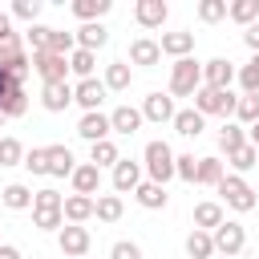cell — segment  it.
I'll return each instance as SVG.
<instances>
[{"mask_svg":"<svg viewBox=\"0 0 259 259\" xmlns=\"http://www.w3.org/2000/svg\"><path fill=\"white\" fill-rule=\"evenodd\" d=\"M130 61H134V65H146V69H154V65L162 61V45H158V40H150V36H138V40L130 45Z\"/></svg>","mask_w":259,"mask_h":259,"instance_id":"15","label":"cell"},{"mask_svg":"<svg viewBox=\"0 0 259 259\" xmlns=\"http://www.w3.org/2000/svg\"><path fill=\"white\" fill-rule=\"evenodd\" d=\"M32 210H65V198H61L53 186H45V190L32 194Z\"/></svg>","mask_w":259,"mask_h":259,"instance_id":"40","label":"cell"},{"mask_svg":"<svg viewBox=\"0 0 259 259\" xmlns=\"http://www.w3.org/2000/svg\"><path fill=\"white\" fill-rule=\"evenodd\" d=\"M227 16H231L235 24H247V28H251V24H255V16H259V8H255V0H235Z\"/></svg>","mask_w":259,"mask_h":259,"instance_id":"37","label":"cell"},{"mask_svg":"<svg viewBox=\"0 0 259 259\" xmlns=\"http://www.w3.org/2000/svg\"><path fill=\"white\" fill-rule=\"evenodd\" d=\"M174 113L178 109H174V97L170 93H146V101H142V117L146 121H158L162 125V121H174Z\"/></svg>","mask_w":259,"mask_h":259,"instance_id":"10","label":"cell"},{"mask_svg":"<svg viewBox=\"0 0 259 259\" xmlns=\"http://www.w3.org/2000/svg\"><path fill=\"white\" fill-rule=\"evenodd\" d=\"M57 243H61V251H65L69 259H85V255H89V231L77 227V223H65V227L57 231Z\"/></svg>","mask_w":259,"mask_h":259,"instance_id":"7","label":"cell"},{"mask_svg":"<svg viewBox=\"0 0 259 259\" xmlns=\"http://www.w3.org/2000/svg\"><path fill=\"white\" fill-rule=\"evenodd\" d=\"M49 150V174L53 178H73V170H77V158H73V150L69 146H45Z\"/></svg>","mask_w":259,"mask_h":259,"instance_id":"16","label":"cell"},{"mask_svg":"<svg viewBox=\"0 0 259 259\" xmlns=\"http://www.w3.org/2000/svg\"><path fill=\"white\" fill-rule=\"evenodd\" d=\"M0 109H4V117H20V113L28 109V93H24V89H16V93H12Z\"/></svg>","mask_w":259,"mask_h":259,"instance_id":"46","label":"cell"},{"mask_svg":"<svg viewBox=\"0 0 259 259\" xmlns=\"http://www.w3.org/2000/svg\"><path fill=\"white\" fill-rule=\"evenodd\" d=\"M142 121H146V117H142V109H134V105H117V109L109 113V125H113V134H134Z\"/></svg>","mask_w":259,"mask_h":259,"instance_id":"22","label":"cell"},{"mask_svg":"<svg viewBox=\"0 0 259 259\" xmlns=\"http://www.w3.org/2000/svg\"><path fill=\"white\" fill-rule=\"evenodd\" d=\"M28 45H32V57L36 53H49V36H53V28H45V24H28Z\"/></svg>","mask_w":259,"mask_h":259,"instance_id":"43","label":"cell"},{"mask_svg":"<svg viewBox=\"0 0 259 259\" xmlns=\"http://www.w3.org/2000/svg\"><path fill=\"white\" fill-rule=\"evenodd\" d=\"M69 101H73V85H69V81H61V85H45V89H40V105H45L49 113H61Z\"/></svg>","mask_w":259,"mask_h":259,"instance_id":"20","label":"cell"},{"mask_svg":"<svg viewBox=\"0 0 259 259\" xmlns=\"http://www.w3.org/2000/svg\"><path fill=\"white\" fill-rule=\"evenodd\" d=\"M255 8H259V0H255Z\"/></svg>","mask_w":259,"mask_h":259,"instance_id":"54","label":"cell"},{"mask_svg":"<svg viewBox=\"0 0 259 259\" xmlns=\"http://www.w3.org/2000/svg\"><path fill=\"white\" fill-rule=\"evenodd\" d=\"M109 259H142V247L130 243V239H117V243L109 247Z\"/></svg>","mask_w":259,"mask_h":259,"instance_id":"47","label":"cell"},{"mask_svg":"<svg viewBox=\"0 0 259 259\" xmlns=\"http://www.w3.org/2000/svg\"><path fill=\"white\" fill-rule=\"evenodd\" d=\"M24 170H28V174H49V150H45V146H32V150L24 154Z\"/></svg>","mask_w":259,"mask_h":259,"instance_id":"42","label":"cell"},{"mask_svg":"<svg viewBox=\"0 0 259 259\" xmlns=\"http://www.w3.org/2000/svg\"><path fill=\"white\" fill-rule=\"evenodd\" d=\"M162 53L166 57H174V61H182V57H190V49H194V32H162Z\"/></svg>","mask_w":259,"mask_h":259,"instance_id":"19","label":"cell"},{"mask_svg":"<svg viewBox=\"0 0 259 259\" xmlns=\"http://www.w3.org/2000/svg\"><path fill=\"white\" fill-rule=\"evenodd\" d=\"M243 146H247V130H243V125H235V121H227V125L219 130V150L231 158V154H235V150H243Z\"/></svg>","mask_w":259,"mask_h":259,"instance_id":"26","label":"cell"},{"mask_svg":"<svg viewBox=\"0 0 259 259\" xmlns=\"http://www.w3.org/2000/svg\"><path fill=\"white\" fill-rule=\"evenodd\" d=\"M202 89V65L194 57H182L170 65V97H194Z\"/></svg>","mask_w":259,"mask_h":259,"instance_id":"1","label":"cell"},{"mask_svg":"<svg viewBox=\"0 0 259 259\" xmlns=\"http://www.w3.org/2000/svg\"><path fill=\"white\" fill-rule=\"evenodd\" d=\"M247 142H251V146H255V150H259V121H255V125H251V130H247Z\"/></svg>","mask_w":259,"mask_h":259,"instance_id":"52","label":"cell"},{"mask_svg":"<svg viewBox=\"0 0 259 259\" xmlns=\"http://www.w3.org/2000/svg\"><path fill=\"white\" fill-rule=\"evenodd\" d=\"M32 69L40 73L45 85H61L69 77V57H57V53H36L32 57Z\"/></svg>","mask_w":259,"mask_h":259,"instance_id":"6","label":"cell"},{"mask_svg":"<svg viewBox=\"0 0 259 259\" xmlns=\"http://www.w3.org/2000/svg\"><path fill=\"white\" fill-rule=\"evenodd\" d=\"M186 255H190V259H214V239H210V231H190V235H186Z\"/></svg>","mask_w":259,"mask_h":259,"instance_id":"27","label":"cell"},{"mask_svg":"<svg viewBox=\"0 0 259 259\" xmlns=\"http://www.w3.org/2000/svg\"><path fill=\"white\" fill-rule=\"evenodd\" d=\"M174 174L182 182H198V158L194 154H174Z\"/></svg>","mask_w":259,"mask_h":259,"instance_id":"39","label":"cell"},{"mask_svg":"<svg viewBox=\"0 0 259 259\" xmlns=\"http://www.w3.org/2000/svg\"><path fill=\"white\" fill-rule=\"evenodd\" d=\"M134 198H138V202H142L146 210H162L170 194H166V186H158V182H150V178H146V182H142V186L134 190Z\"/></svg>","mask_w":259,"mask_h":259,"instance_id":"25","label":"cell"},{"mask_svg":"<svg viewBox=\"0 0 259 259\" xmlns=\"http://www.w3.org/2000/svg\"><path fill=\"white\" fill-rule=\"evenodd\" d=\"M227 214H223V202H198L194 206V231H214L223 227Z\"/></svg>","mask_w":259,"mask_h":259,"instance_id":"21","label":"cell"},{"mask_svg":"<svg viewBox=\"0 0 259 259\" xmlns=\"http://www.w3.org/2000/svg\"><path fill=\"white\" fill-rule=\"evenodd\" d=\"M130 81H134V73H130V65L125 61H113V65H105V89H130Z\"/></svg>","mask_w":259,"mask_h":259,"instance_id":"31","label":"cell"},{"mask_svg":"<svg viewBox=\"0 0 259 259\" xmlns=\"http://www.w3.org/2000/svg\"><path fill=\"white\" fill-rule=\"evenodd\" d=\"M97 214V198H89V194H69L65 198V223H85V219H93Z\"/></svg>","mask_w":259,"mask_h":259,"instance_id":"14","label":"cell"},{"mask_svg":"<svg viewBox=\"0 0 259 259\" xmlns=\"http://www.w3.org/2000/svg\"><path fill=\"white\" fill-rule=\"evenodd\" d=\"M194 109H198L202 117H206V113H223V117H231V113L239 109V97H235L231 89H206V85H202V89L194 93Z\"/></svg>","mask_w":259,"mask_h":259,"instance_id":"4","label":"cell"},{"mask_svg":"<svg viewBox=\"0 0 259 259\" xmlns=\"http://www.w3.org/2000/svg\"><path fill=\"white\" fill-rule=\"evenodd\" d=\"M89 162L101 170V166H117V162H121V154H117V146L105 138V142H93V146H89Z\"/></svg>","mask_w":259,"mask_h":259,"instance_id":"29","label":"cell"},{"mask_svg":"<svg viewBox=\"0 0 259 259\" xmlns=\"http://www.w3.org/2000/svg\"><path fill=\"white\" fill-rule=\"evenodd\" d=\"M77 134L93 146V142H105L109 134H113V125H109V113H81V121H77Z\"/></svg>","mask_w":259,"mask_h":259,"instance_id":"11","label":"cell"},{"mask_svg":"<svg viewBox=\"0 0 259 259\" xmlns=\"http://www.w3.org/2000/svg\"><path fill=\"white\" fill-rule=\"evenodd\" d=\"M40 8H45L40 0H16V4H12V16H16V20H28V24H36Z\"/></svg>","mask_w":259,"mask_h":259,"instance_id":"45","label":"cell"},{"mask_svg":"<svg viewBox=\"0 0 259 259\" xmlns=\"http://www.w3.org/2000/svg\"><path fill=\"white\" fill-rule=\"evenodd\" d=\"M93 65H97V53H89V49H73V53H69V69H73L81 81L93 77Z\"/></svg>","mask_w":259,"mask_h":259,"instance_id":"30","label":"cell"},{"mask_svg":"<svg viewBox=\"0 0 259 259\" xmlns=\"http://www.w3.org/2000/svg\"><path fill=\"white\" fill-rule=\"evenodd\" d=\"M223 174H227V170H223L219 158H198V182H202V186H219Z\"/></svg>","mask_w":259,"mask_h":259,"instance_id":"33","label":"cell"},{"mask_svg":"<svg viewBox=\"0 0 259 259\" xmlns=\"http://www.w3.org/2000/svg\"><path fill=\"white\" fill-rule=\"evenodd\" d=\"M146 174H150V182H158V186H166V182L174 178V150H170L166 142H150V146H146Z\"/></svg>","mask_w":259,"mask_h":259,"instance_id":"3","label":"cell"},{"mask_svg":"<svg viewBox=\"0 0 259 259\" xmlns=\"http://www.w3.org/2000/svg\"><path fill=\"white\" fill-rule=\"evenodd\" d=\"M12 36V12H0V40Z\"/></svg>","mask_w":259,"mask_h":259,"instance_id":"50","label":"cell"},{"mask_svg":"<svg viewBox=\"0 0 259 259\" xmlns=\"http://www.w3.org/2000/svg\"><path fill=\"white\" fill-rule=\"evenodd\" d=\"M243 40H247V49H251V53H259V20H255V24L243 32Z\"/></svg>","mask_w":259,"mask_h":259,"instance_id":"49","label":"cell"},{"mask_svg":"<svg viewBox=\"0 0 259 259\" xmlns=\"http://www.w3.org/2000/svg\"><path fill=\"white\" fill-rule=\"evenodd\" d=\"M113 4L109 0H73V16H81L85 24H93V20H101L105 12H109Z\"/></svg>","mask_w":259,"mask_h":259,"instance_id":"28","label":"cell"},{"mask_svg":"<svg viewBox=\"0 0 259 259\" xmlns=\"http://www.w3.org/2000/svg\"><path fill=\"white\" fill-rule=\"evenodd\" d=\"M210 239H214V255H223V259H235V255L247 247V231H243V223H235V219H227L223 227H214Z\"/></svg>","mask_w":259,"mask_h":259,"instance_id":"5","label":"cell"},{"mask_svg":"<svg viewBox=\"0 0 259 259\" xmlns=\"http://www.w3.org/2000/svg\"><path fill=\"white\" fill-rule=\"evenodd\" d=\"M121 194H97V219L101 223H117L121 219Z\"/></svg>","mask_w":259,"mask_h":259,"instance_id":"32","label":"cell"},{"mask_svg":"<svg viewBox=\"0 0 259 259\" xmlns=\"http://www.w3.org/2000/svg\"><path fill=\"white\" fill-rule=\"evenodd\" d=\"M174 130H178L182 138H198V134L206 130V117H202L194 105H190V109H178V113H174Z\"/></svg>","mask_w":259,"mask_h":259,"instance_id":"23","label":"cell"},{"mask_svg":"<svg viewBox=\"0 0 259 259\" xmlns=\"http://www.w3.org/2000/svg\"><path fill=\"white\" fill-rule=\"evenodd\" d=\"M235 77H239V73H235V65H231L227 57H214V61L202 65V85H206V89H231Z\"/></svg>","mask_w":259,"mask_h":259,"instance_id":"9","label":"cell"},{"mask_svg":"<svg viewBox=\"0 0 259 259\" xmlns=\"http://www.w3.org/2000/svg\"><path fill=\"white\" fill-rule=\"evenodd\" d=\"M239 85H243V93H259V53L239 69Z\"/></svg>","mask_w":259,"mask_h":259,"instance_id":"41","label":"cell"},{"mask_svg":"<svg viewBox=\"0 0 259 259\" xmlns=\"http://www.w3.org/2000/svg\"><path fill=\"white\" fill-rule=\"evenodd\" d=\"M166 16H170L166 0H138V4H134V20H138L142 28H162Z\"/></svg>","mask_w":259,"mask_h":259,"instance_id":"12","label":"cell"},{"mask_svg":"<svg viewBox=\"0 0 259 259\" xmlns=\"http://www.w3.org/2000/svg\"><path fill=\"white\" fill-rule=\"evenodd\" d=\"M73 36H77V49H89V53H97V49L109 40V28H105L101 20H93V24H81Z\"/></svg>","mask_w":259,"mask_h":259,"instance_id":"18","label":"cell"},{"mask_svg":"<svg viewBox=\"0 0 259 259\" xmlns=\"http://www.w3.org/2000/svg\"><path fill=\"white\" fill-rule=\"evenodd\" d=\"M138 186H142V166L130 162V158H121V162L113 166V190H117V194H125V190L134 194Z\"/></svg>","mask_w":259,"mask_h":259,"instance_id":"13","label":"cell"},{"mask_svg":"<svg viewBox=\"0 0 259 259\" xmlns=\"http://www.w3.org/2000/svg\"><path fill=\"white\" fill-rule=\"evenodd\" d=\"M235 117H239L243 125H255V121H259V93H243V97H239Z\"/></svg>","mask_w":259,"mask_h":259,"instance_id":"36","label":"cell"},{"mask_svg":"<svg viewBox=\"0 0 259 259\" xmlns=\"http://www.w3.org/2000/svg\"><path fill=\"white\" fill-rule=\"evenodd\" d=\"M32 223L40 231H61L65 227V210H32Z\"/></svg>","mask_w":259,"mask_h":259,"instance_id":"44","label":"cell"},{"mask_svg":"<svg viewBox=\"0 0 259 259\" xmlns=\"http://www.w3.org/2000/svg\"><path fill=\"white\" fill-rule=\"evenodd\" d=\"M0 259H20V247H12V243H0Z\"/></svg>","mask_w":259,"mask_h":259,"instance_id":"51","label":"cell"},{"mask_svg":"<svg viewBox=\"0 0 259 259\" xmlns=\"http://www.w3.org/2000/svg\"><path fill=\"white\" fill-rule=\"evenodd\" d=\"M219 259H223V255H219Z\"/></svg>","mask_w":259,"mask_h":259,"instance_id":"55","label":"cell"},{"mask_svg":"<svg viewBox=\"0 0 259 259\" xmlns=\"http://www.w3.org/2000/svg\"><path fill=\"white\" fill-rule=\"evenodd\" d=\"M101 190V170L93 166V162H85V166H77L73 170V194H97Z\"/></svg>","mask_w":259,"mask_h":259,"instance_id":"17","label":"cell"},{"mask_svg":"<svg viewBox=\"0 0 259 259\" xmlns=\"http://www.w3.org/2000/svg\"><path fill=\"white\" fill-rule=\"evenodd\" d=\"M227 162H231V166H235V174H247V170H251V166H255V162H259V150H255V146H251V142H247V146H243V150H235V154H231V158H227Z\"/></svg>","mask_w":259,"mask_h":259,"instance_id":"38","label":"cell"},{"mask_svg":"<svg viewBox=\"0 0 259 259\" xmlns=\"http://www.w3.org/2000/svg\"><path fill=\"white\" fill-rule=\"evenodd\" d=\"M0 166H24V146L16 138H0Z\"/></svg>","mask_w":259,"mask_h":259,"instance_id":"35","label":"cell"},{"mask_svg":"<svg viewBox=\"0 0 259 259\" xmlns=\"http://www.w3.org/2000/svg\"><path fill=\"white\" fill-rule=\"evenodd\" d=\"M32 194H36V190H28L24 182H8V186L0 190V202H4L8 210H28V206H32Z\"/></svg>","mask_w":259,"mask_h":259,"instance_id":"24","label":"cell"},{"mask_svg":"<svg viewBox=\"0 0 259 259\" xmlns=\"http://www.w3.org/2000/svg\"><path fill=\"white\" fill-rule=\"evenodd\" d=\"M4 121H8V117H4V109H0V130H4Z\"/></svg>","mask_w":259,"mask_h":259,"instance_id":"53","label":"cell"},{"mask_svg":"<svg viewBox=\"0 0 259 259\" xmlns=\"http://www.w3.org/2000/svg\"><path fill=\"white\" fill-rule=\"evenodd\" d=\"M16 89H24V81H16V77H12V73L0 65V105H4V101H8Z\"/></svg>","mask_w":259,"mask_h":259,"instance_id":"48","label":"cell"},{"mask_svg":"<svg viewBox=\"0 0 259 259\" xmlns=\"http://www.w3.org/2000/svg\"><path fill=\"white\" fill-rule=\"evenodd\" d=\"M227 12H231L227 0H202V4H198V20H202V24H219Z\"/></svg>","mask_w":259,"mask_h":259,"instance_id":"34","label":"cell"},{"mask_svg":"<svg viewBox=\"0 0 259 259\" xmlns=\"http://www.w3.org/2000/svg\"><path fill=\"white\" fill-rule=\"evenodd\" d=\"M219 194H223V202L231 206V210H239V214H247V210H255V190L247 186V178L243 174H223V182H219Z\"/></svg>","mask_w":259,"mask_h":259,"instance_id":"2","label":"cell"},{"mask_svg":"<svg viewBox=\"0 0 259 259\" xmlns=\"http://www.w3.org/2000/svg\"><path fill=\"white\" fill-rule=\"evenodd\" d=\"M105 81H97V77H89V81H77L73 85V101L85 109V113H97L101 109V101H105Z\"/></svg>","mask_w":259,"mask_h":259,"instance_id":"8","label":"cell"}]
</instances>
